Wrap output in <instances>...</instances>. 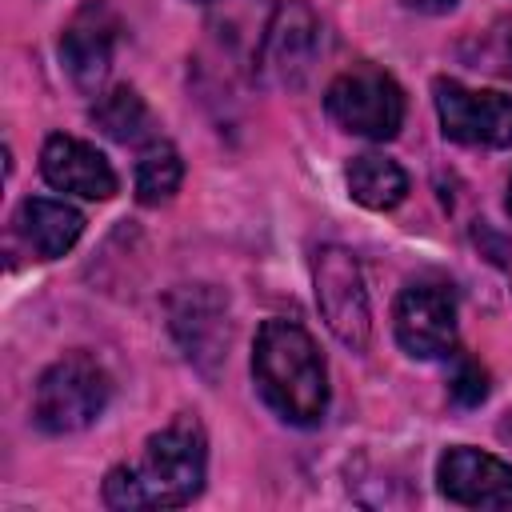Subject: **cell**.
I'll use <instances>...</instances> for the list:
<instances>
[{"label": "cell", "mask_w": 512, "mask_h": 512, "mask_svg": "<svg viewBox=\"0 0 512 512\" xmlns=\"http://www.w3.org/2000/svg\"><path fill=\"white\" fill-rule=\"evenodd\" d=\"M16 232H20V240L28 244V252L36 260H56V256H64L80 240L84 216L72 204H64V200L32 196L16 212Z\"/></svg>", "instance_id": "4fadbf2b"}, {"label": "cell", "mask_w": 512, "mask_h": 512, "mask_svg": "<svg viewBox=\"0 0 512 512\" xmlns=\"http://www.w3.org/2000/svg\"><path fill=\"white\" fill-rule=\"evenodd\" d=\"M208 472V436L196 416H176L168 428L148 436L140 460L120 464L104 480L108 508H180L200 496Z\"/></svg>", "instance_id": "6da1fadb"}, {"label": "cell", "mask_w": 512, "mask_h": 512, "mask_svg": "<svg viewBox=\"0 0 512 512\" xmlns=\"http://www.w3.org/2000/svg\"><path fill=\"white\" fill-rule=\"evenodd\" d=\"M180 176H184L180 152L168 140H152L136 164V200L140 204H164L180 188Z\"/></svg>", "instance_id": "2e32d148"}, {"label": "cell", "mask_w": 512, "mask_h": 512, "mask_svg": "<svg viewBox=\"0 0 512 512\" xmlns=\"http://www.w3.org/2000/svg\"><path fill=\"white\" fill-rule=\"evenodd\" d=\"M252 380L264 404L296 428H312L328 412V372L320 348L292 320L260 324L252 344Z\"/></svg>", "instance_id": "7a4b0ae2"}, {"label": "cell", "mask_w": 512, "mask_h": 512, "mask_svg": "<svg viewBox=\"0 0 512 512\" xmlns=\"http://www.w3.org/2000/svg\"><path fill=\"white\" fill-rule=\"evenodd\" d=\"M320 56V20L304 0H280L264 40H260V76L276 88H300Z\"/></svg>", "instance_id": "52a82bcc"}, {"label": "cell", "mask_w": 512, "mask_h": 512, "mask_svg": "<svg viewBox=\"0 0 512 512\" xmlns=\"http://www.w3.org/2000/svg\"><path fill=\"white\" fill-rule=\"evenodd\" d=\"M436 484L464 508H512V464L468 444H456L436 460Z\"/></svg>", "instance_id": "30bf717a"}, {"label": "cell", "mask_w": 512, "mask_h": 512, "mask_svg": "<svg viewBox=\"0 0 512 512\" xmlns=\"http://www.w3.org/2000/svg\"><path fill=\"white\" fill-rule=\"evenodd\" d=\"M508 212H512V180H508Z\"/></svg>", "instance_id": "d6986e66"}, {"label": "cell", "mask_w": 512, "mask_h": 512, "mask_svg": "<svg viewBox=\"0 0 512 512\" xmlns=\"http://www.w3.org/2000/svg\"><path fill=\"white\" fill-rule=\"evenodd\" d=\"M432 92L448 140L472 148H512V96L492 88H468L460 80H436Z\"/></svg>", "instance_id": "8992f818"}, {"label": "cell", "mask_w": 512, "mask_h": 512, "mask_svg": "<svg viewBox=\"0 0 512 512\" xmlns=\"http://www.w3.org/2000/svg\"><path fill=\"white\" fill-rule=\"evenodd\" d=\"M348 192L356 204H364L372 212H388L408 196V176L396 160H388L380 152H364L348 164Z\"/></svg>", "instance_id": "5bb4252c"}, {"label": "cell", "mask_w": 512, "mask_h": 512, "mask_svg": "<svg viewBox=\"0 0 512 512\" xmlns=\"http://www.w3.org/2000/svg\"><path fill=\"white\" fill-rule=\"evenodd\" d=\"M168 324L184 356L204 376H212L216 364L228 356V300L208 284H188L168 300Z\"/></svg>", "instance_id": "9c48e42d"}, {"label": "cell", "mask_w": 512, "mask_h": 512, "mask_svg": "<svg viewBox=\"0 0 512 512\" xmlns=\"http://www.w3.org/2000/svg\"><path fill=\"white\" fill-rule=\"evenodd\" d=\"M116 32H120V24L104 0H88L68 20V28L60 36V60H64V72L72 76L76 88H84V92L100 88V80L112 68Z\"/></svg>", "instance_id": "8fae6325"}, {"label": "cell", "mask_w": 512, "mask_h": 512, "mask_svg": "<svg viewBox=\"0 0 512 512\" xmlns=\"http://www.w3.org/2000/svg\"><path fill=\"white\" fill-rule=\"evenodd\" d=\"M40 172L52 188L84 200H108L116 192V172L104 160V152L76 136H48L40 148Z\"/></svg>", "instance_id": "7c38bea8"}, {"label": "cell", "mask_w": 512, "mask_h": 512, "mask_svg": "<svg viewBox=\"0 0 512 512\" xmlns=\"http://www.w3.org/2000/svg\"><path fill=\"white\" fill-rule=\"evenodd\" d=\"M108 396H112L108 372L88 352H68L40 372L32 396V420L48 436H68L88 428L108 408Z\"/></svg>", "instance_id": "3957f363"}, {"label": "cell", "mask_w": 512, "mask_h": 512, "mask_svg": "<svg viewBox=\"0 0 512 512\" xmlns=\"http://www.w3.org/2000/svg\"><path fill=\"white\" fill-rule=\"evenodd\" d=\"M404 8H412V12H428V16H440V12L456 8V0H404Z\"/></svg>", "instance_id": "ac0fdd59"}, {"label": "cell", "mask_w": 512, "mask_h": 512, "mask_svg": "<svg viewBox=\"0 0 512 512\" xmlns=\"http://www.w3.org/2000/svg\"><path fill=\"white\" fill-rule=\"evenodd\" d=\"M448 392H452V400L464 404V408L480 404V400L488 396V376H484V368H480L476 360H460L456 372H452V380H448Z\"/></svg>", "instance_id": "e0dca14e"}, {"label": "cell", "mask_w": 512, "mask_h": 512, "mask_svg": "<svg viewBox=\"0 0 512 512\" xmlns=\"http://www.w3.org/2000/svg\"><path fill=\"white\" fill-rule=\"evenodd\" d=\"M92 120H96V128H100L104 136H112V140H120V144H136V140H144V136L152 132V112H148V104L140 100V92L128 88V84L104 92V96L96 100V108H92Z\"/></svg>", "instance_id": "9a60e30c"}, {"label": "cell", "mask_w": 512, "mask_h": 512, "mask_svg": "<svg viewBox=\"0 0 512 512\" xmlns=\"http://www.w3.org/2000/svg\"><path fill=\"white\" fill-rule=\"evenodd\" d=\"M312 284H316V308L328 332L344 348L364 352L372 340V308H368V288L356 256L340 244H320L312 252Z\"/></svg>", "instance_id": "277c9868"}, {"label": "cell", "mask_w": 512, "mask_h": 512, "mask_svg": "<svg viewBox=\"0 0 512 512\" xmlns=\"http://www.w3.org/2000/svg\"><path fill=\"white\" fill-rule=\"evenodd\" d=\"M396 340L408 356L416 360H432V356H448L456 348V296L448 284H408L396 296Z\"/></svg>", "instance_id": "ba28073f"}, {"label": "cell", "mask_w": 512, "mask_h": 512, "mask_svg": "<svg viewBox=\"0 0 512 512\" xmlns=\"http://www.w3.org/2000/svg\"><path fill=\"white\" fill-rule=\"evenodd\" d=\"M324 108L344 132L368 136V140H392L404 124L400 84L388 72L368 68V64L340 72L324 92Z\"/></svg>", "instance_id": "5b68a950"}]
</instances>
